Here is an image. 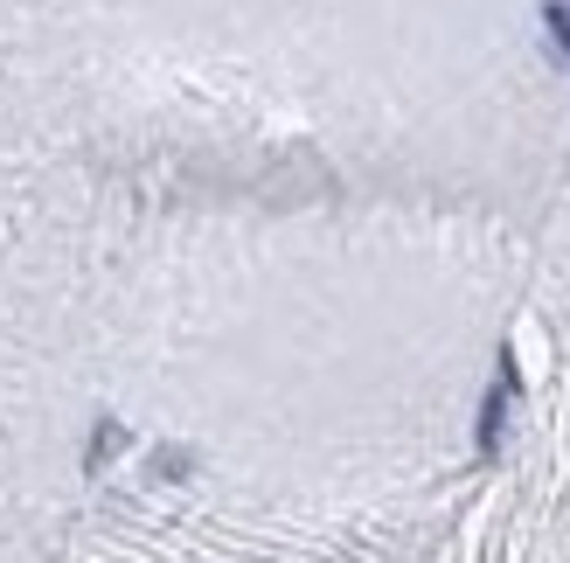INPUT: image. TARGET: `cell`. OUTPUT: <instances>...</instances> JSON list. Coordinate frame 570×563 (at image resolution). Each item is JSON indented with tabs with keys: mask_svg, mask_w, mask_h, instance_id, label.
<instances>
[{
	"mask_svg": "<svg viewBox=\"0 0 570 563\" xmlns=\"http://www.w3.org/2000/svg\"><path fill=\"white\" fill-rule=\"evenodd\" d=\"M439 515L306 508L244 487H160L98 522L91 563H439Z\"/></svg>",
	"mask_w": 570,
	"mask_h": 563,
	"instance_id": "6da1fadb",
	"label": "cell"
},
{
	"mask_svg": "<svg viewBox=\"0 0 570 563\" xmlns=\"http://www.w3.org/2000/svg\"><path fill=\"white\" fill-rule=\"evenodd\" d=\"M439 563H570V487H522L515 501L466 522L460 550Z\"/></svg>",
	"mask_w": 570,
	"mask_h": 563,
	"instance_id": "7a4b0ae2",
	"label": "cell"
},
{
	"mask_svg": "<svg viewBox=\"0 0 570 563\" xmlns=\"http://www.w3.org/2000/svg\"><path fill=\"white\" fill-rule=\"evenodd\" d=\"M557 453L543 460V473L535 481H550V487H570V383H563V404H557V432H550Z\"/></svg>",
	"mask_w": 570,
	"mask_h": 563,
	"instance_id": "3957f363",
	"label": "cell"
}]
</instances>
